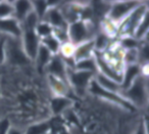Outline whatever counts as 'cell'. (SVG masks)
<instances>
[{"mask_svg": "<svg viewBox=\"0 0 149 134\" xmlns=\"http://www.w3.org/2000/svg\"><path fill=\"white\" fill-rule=\"evenodd\" d=\"M124 97L135 109H143L148 105V79L147 75L142 74L130 87L120 91Z\"/></svg>", "mask_w": 149, "mask_h": 134, "instance_id": "cell-1", "label": "cell"}, {"mask_svg": "<svg viewBox=\"0 0 149 134\" xmlns=\"http://www.w3.org/2000/svg\"><path fill=\"white\" fill-rule=\"evenodd\" d=\"M68 42L74 46L94 39L96 35L95 27L92 21L78 20L68 26Z\"/></svg>", "mask_w": 149, "mask_h": 134, "instance_id": "cell-2", "label": "cell"}, {"mask_svg": "<svg viewBox=\"0 0 149 134\" xmlns=\"http://www.w3.org/2000/svg\"><path fill=\"white\" fill-rule=\"evenodd\" d=\"M148 4L146 2H140L130 15L118 25V37H126V36H133L135 30L141 23L143 18L148 15Z\"/></svg>", "mask_w": 149, "mask_h": 134, "instance_id": "cell-3", "label": "cell"}, {"mask_svg": "<svg viewBox=\"0 0 149 134\" xmlns=\"http://www.w3.org/2000/svg\"><path fill=\"white\" fill-rule=\"evenodd\" d=\"M95 75L77 70H68V83L78 96H84Z\"/></svg>", "mask_w": 149, "mask_h": 134, "instance_id": "cell-4", "label": "cell"}, {"mask_svg": "<svg viewBox=\"0 0 149 134\" xmlns=\"http://www.w3.org/2000/svg\"><path fill=\"white\" fill-rule=\"evenodd\" d=\"M139 3L137 1H118L110 3L106 19L118 26Z\"/></svg>", "mask_w": 149, "mask_h": 134, "instance_id": "cell-5", "label": "cell"}, {"mask_svg": "<svg viewBox=\"0 0 149 134\" xmlns=\"http://www.w3.org/2000/svg\"><path fill=\"white\" fill-rule=\"evenodd\" d=\"M88 92H90L92 95H94V96L99 97L100 99H104V100H106V101H109V102L113 103V105H116L118 107H123V109H125L133 111V109H135V107H133V105H131L124 97L120 96V94L109 92V91H106V90H104V89H102L101 87H99L95 83L94 79L92 80L91 84H90Z\"/></svg>", "mask_w": 149, "mask_h": 134, "instance_id": "cell-6", "label": "cell"}, {"mask_svg": "<svg viewBox=\"0 0 149 134\" xmlns=\"http://www.w3.org/2000/svg\"><path fill=\"white\" fill-rule=\"evenodd\" d=\"M13 66H27L31 64V60L26 56L22 48L21 40L7 38L6 43V60Z\"/></svg>", "mask_w": 149, "mask_h": 134, "instance_id": "cell-7", "label": "cell"}, {"mask_svg": "<svg viewBox=\"0 0 149 134\" xmlns=\"http://www.w3.org/2000/svg\"><path fill=\"white\" fill-rule=\"evenodd\" d=\"M94 58H95L96 66H97V74H101L107 78L114 80L116 82L120 83L122 82V76H123V69L118 68L108 62L101 52L95 51L94 53Z\"/></svg>", "mask_w": 149, "mask_h": 134, "instance_id": "cell-8", "label": "cell"}, {"mask_svg": "<svg viewBox=\"0 0 149 134\" xmlns=\"http://www.w3.org/2000/svg\"><path fill=\"white\" fill-rule=\"evenodd\" d=\"M21 44L26 56L34 62L36 55L38 53L40 46H41V40L37 36L35 30H25L23 31L21 36Z\"/></svg>", "mask_w": 149, "mask_h": 134, "instance_id": "cell-9", "label": "cell"}, {"mask_svg": "<svg viewBox=\"0 0 149 134\" xmlns=\"http://www.w3.org/2000/svg\"><path fill=\"white\" fill-rule=\"evenodd\" d=\"M44 73L47 76H52L68 81V68L60 55H53L48 66L46 67Z\"/></svg>", "mask_w": 149, "mask_h": 134, "instance_id": "cell-10", "label": "cell"}, {"mask_svg": "<svg viewBox=\"0 0 149 134\" xmlns=\"http://www.w3.org/2000/svg\"><path fill=\"white\" fill-rule=\"evenodd\" d=\"M21 24L15 18L0 20V35L13 39H21L22 36Z\"/></svg>", "mask_w": 149, "mask_h": 134, "instance_id": "cell-11", "label": "cell"}, {"mask_svg": "<svg viewBox=\"0 0 149 134\" xmlns=\"http://www.w3.org/2000/svg\"><path fill=\"white\" fill-rule=\"evenodd\" d=\"M142 74H144L143 73V66H140L138 64L125 66L124 70H123L122 82H120L122 90H125L128 87H130Z\"/></svg>", "mask_w": 149, "mask_h": 134, "instance_id": "cell-12", "label": "cell"}, {"mask_svg": "<svg viewBox=\"0 0 149 134\" xmlns=\"http://www.w3.org/2000/svg\"><path fill=\"white\" fill-rule=\"evenodd\" d=\"M44 22L48 23L53 29H60V28H68V24L66 23L63 15L59 8V4L57 6L49 7L43 19Z\"/></svg>", "mask_w": 149, "mask_h": 134, "instance_id": "cell-13", "label": "cell"}, {"mask_svg": "<svg viewBox=\"0 0 149 134\" xmlns=\"http://www.w3.org/2000/svg\"><path fill=\"white\" fill-rule=\"evenodd\" d=\"M74 102L68 96H53L50 100V111L52 115H63L72 107Z\"/></svg>", "mask_w": 149, "mask_h": 134, "instance_id": "cell-14", "label": "cell"}, {"mask_svg": "<svg viewBox=\"0 0 149 134\" xmlns=\"http://www.w3.org/2000/svg\"><path fill=\"white\" fill-rule=\"evenodd\" d=\"M47 83L53 96H68L70 90L68 81L52 76H47Z\"/></svg>", "mask_w": 149, "mask_h": 134, "instance_id": "cell-15", "label": "cell"}, {"mask_svg": "<svg viewBox=\"0 0 149 134\" xmlns=\"http://www.w3.org/2000/svg\"><path fill=\"white\" fill-rule=\"evenodd\" d=\"M94 53H95V45H94V41L92 39L74 46L72 58L76 62H79V60H86V58H93Z\"/></svg>", "mask_w": 149, "mask_h": 134, "instance_id": "cell-16", "label": "cell"}, {"mask_svg": "<svg viewBox=\"0 0 149 134\" xmlns=\"http://www.w3.org/2000/svg\"><path fill=\"white\" fill-rule=\"evenodd\" d=\"M13 18L19 24L33 11L32 1H13Z\"/></svg>", "mask_w": 149, "mask_h": 134, "instance_id": "cell-17", "label": "cell"}, {"mask_svg": "<svg viewBox=\"0 0 149 134\" xmlns=\"http://www.w3.org/2000/svg\"><path fill=\"white\" fill-rule=\"evenodd\" d=\"M94 81L98 86L106 91H109V92L112 93H118V94L122 91L120 83L116 82L114 80H111V79L107 78V77L103 76L101 74H96L94 76Z\"/></svg>", "mask_w": 149, "mask_h": 134, "instance_id": "cell-18", "label": "cell"}, {"mask_svg": "<svg viewBox=\"0 0 149 134\" xmlns=\"http://www.w3.org/2000/svg\"><path fill=\"white\" fill-rule=\"evenodd\" d=\"M52 56L53 55H52V54L50 53L44 46L41 45L39 48V50H38V53H37V55H36L35 60H34V64H35V66L37 67L38 70L44 72L46 67L48 66L49 62L51 60Z\"/></svg>", "mask_w": 149, "mask_h": 134, "instance_id": "cell-19", "label": "cell"}, {"mask_svg": "<svg viewBox=\"0 0 149 134\" xmlns=\"http://www.w3.org/2000/svg\"><path fill=\"white\" fill-rule=\"evenodd\" d=\"M51 125L48 121H41L31 124L25 130V134H50Z\"/></svg>", "mask_w": 149, "mask_h": 134, "instance_id": "cell-20", "label": "cell"}, {"mask_svg": "<svg viewBox=\"0 0 149 134\" xmlns=\"http://www.w3.org/2000/svg\"><path fill=\"white\" fill-rule=\"evenodd\" d=\"M74 70L91 73V74H93V75H96L97 74V66H96V62H95L94 56L93 58H86V60H79V62H76Z\"/></svg>", "mask_w": 149, "mask_h": 134, "instance_id": "cell-21", "label": "cell"}, {"mask_svg": "<svg viewBox=\"0 0 149 134\" xmlns=\"http://www.w3.org/2000/svg\"><path fill=\"white\" fill-rule=\"evenodd\" d=\"M148 32H149V13L143 18L141 23L138 25L137 29L135 30L133 37L136 38L138 41H144V40H147Z\"/></svg>", "mask_w": 149, "mask_h": 134, "instance_id": "cell-22", "label": "cell"}, {"mask_svg": "<svg viewBox=\"0 0 149 134\" xmlns=\"http://www.w3.org/2000/svg\"><path fill=\"white\" fill-rule=\"evenodd\" d=\"M41 45L44 46L52 55H57V54L59 53L61 43H60V42L54 37L53 34H52L49 37H46L41 40Z\"/></svg>", "mask_w": 149, "mask_h": 134, "instance_id": "cell-23", "label": "cell"}, {"mask_svg": "<svg viewBox=\"0 0 149 134\" xmlns=\"http://www.w3.org/2000/svg\"><path fill=\"white\" fill-rule=\"evenodd\" d=\"M118 44L124 51H126L131 49H138L140 47L141 41H138L133 36H126V37H120Z\"/></svg>", "mask_w": 149, "mask_h": 134, "instance_id": "cell-24", "label": "cell"}, {"mask_svg": "<svg viewBox=\"0 0 149 134\" xmlns=\"http://www.w3.org/2000/svg\"><path fill=\"white\" fill-rule=\"evenodd\" d=\"M35 32L38 37L40 38V40H42L46 37H49V36H51L53 34V28L48 23H46V22L40 21L38 23L37 27H36Z\"/></svg>", "mask_w": 149, "mask_h": 134, "instance_id": "cell-25", "label": "cell"}, {"mask_svg": "<svg viewBox=\"0 0 149 134\" xmlns=\"http://www.w3.org/2000/svg\"><path fill=\"white\" fill-rule=\"evenodd\" d=\"M39 22H40L39 18L36 15V13L34 11H32L21 23L22 31H25V30H35Z\"/></svg>", "mask_w": 149, "mask_h": 134, "instance_id": "cell-26", "label": "cell"}, {"mask_svg": "<svg viewBox=\"0 0 149 134\" xmlns=\"http://www.w3.org/2000/svg\"><path fill=\"white\" fill-rule=\"evenodd\" d=\"M32 5H33V11L36 13L40 21H43L44 17H45L46 13H47L49 5H48V1H32Z\"/></svg>", "mask_w": 149, "mask_h": 134, "instance_id": "cell-27", "label": "cell"}, {"mask_svg": "<svg viewBox=\"0 0 149 134\" xmlns=\"http://www.w3.org/2000/svg\"><path fill=\"white\" fill-rule=\"evenodd\" d=\"M13 18V4L10 1H0V20Z\"/></svg>", "mask_w": 149, "mask_h": 134, "instance_id": "cell-28", "label": "cell"}, {"mask_svg": "<svg viewBox=\"0 0 149 134\" xmlns=\"http://www.w3.org/2000/svg\"><path fill=\"white\" fill-rule=\"evenodd\" d=\"M74 46L72 45V43H70V42H66V43L61 44L58 55H60L63 58H72V55H74Z\"/></svg>", "mask_w": 149, "mask_h": 134, "instance_id": "cell-29", "label": "cell"}, {"mask_svg": "<svg viewBox=\"0 0 149 134\" xmlns=\"http://www.w3.org/2000/svg\"><path fill=\"white\" fill-rule=\"evenodd\" d=\"M6 43L7 37L0 35V64H3L6 60Z\"/></svg>", "mask_w": 149, "mask_h": 134, "instance_id": "cell-30", "label": "cell"}, {"mask_svg": "<svg viewBox=\"0 0 149 134\" xmlns=\"http://www.w3.org/2000/svg\"><path fill=\"white\" fill-rule=\"evenodd\" d=\"M11 126H13V124L8 118H0V134H7Z\"/></svg>", "mask_w": 149, "mask_h": 134, "instance_id": "cell-31", "label": "cell"}, {"mask_svg": "<svg viewBox=\"0 0 149 134\" xmlns=\"http://www.w3.org/2000/svg\"><path fill=\"white\" fill-rule=\"evenodd\" d=\"M133 134H148V128H147V122L146 121H141L137 128L135 129Z\"/></svg>", "mask_w": 149, "mask_h": 134, "instance_id": "cell-32", "label": "cell"}, {"mask_svg": "<svg viewBox=\"0 0 149 134\" xmlns=\"http://www.w3.org/2000/svg\"><path fill=\"white\" fill-rule=\"evenodd\" d=\"M7 134H25V130H23L22 128H19V127H17V126L13 125Z\"/></svg>", "mask_w": 149, "mask_h": 134, "instance_id": "cell-33", "label": "cell"}, {"mask_svg": "<svg viewBox=\"0 0 149 134\" xmlns=\"http://www.w3.org/2000/svg\"><path fill=\"white\" fill-rule=\"evenodd\" d=\"M57 134H70L68 130H60L59 132H57Z\"/></svg>", "mask_w": 149, "mask_h": 134, "instance_id": "cell-34", "label": "cell"}, {"mask_svg": "<svg viewBox=\"0 0 149 134\" xmlns=\"http://www.w3.org/2000/svg\"><path fill=\"white\" fill-rule=\"evenodd\" d=\"M1 97H2V90L0 88V99H1Z\"/></svg>", "mask_w": 149, "mask_h": 134, "instance_id": "cell-35", "label": "cell"}, {"mask_svg": "<svg viewBox=\"0 0 149 134\" xmlns=\"http://www.w3.org/2000/svg\"><path fill=\"white\" fill-rule=\"evenodd\" d=\"M50 134H51V133H50Z\"/></svg>", "mask_w": 149, "mask_h": 134, "instance_id": "cell-36", "label": "cell"}]
</instances>
